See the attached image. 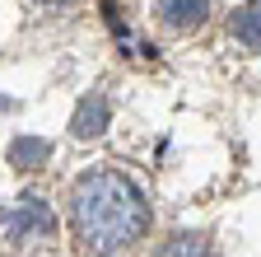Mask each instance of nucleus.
Listing matches in <instances>:
<instances>
[{"mask_svg": "<svg viewBox=\"0 0 261 257\" xmlns=\"http://www.w3.org/2000/svg\"><path fill=\"white\" fill-rule=\"evenodd\" d=\"M149 224L140 187L121 169H89L70 187V229L84 257H112L136 243Z\"/></svg>", "mask_w": 261, "mask_h": 257, "instance_id": "nucleus-1", "label": "nucleus"}, {"mask_svg": "<svg viewBox=\"0 0 261 257\" xmlns=\"http://www.w3.org/2000/svg\"><path fill=\"white\" fill-rule=\"evenodd\" d=\"M56 234V215L42 197H19L10 211H0V239L5 243H42Z\"/></svg>", "mask_w": 261, "mask_h": 257, "instance_id": "nucleus-2", "label": "nucleus"}, {"mask_svg": "<svg viewBox=\"0 0 261 257\" xmlns=\"http://www.w3.org/2000/svg\"><path fill=\"white\" fill-rule=\"evenodd\" d=\"M154 14L168 28H196L210 14V0H154Z\"/></svg>", "mask_w": 261, "mask_h": 257, "instance_id": "nucleus-3", "label": "nucleus"}, {"mask_svg": "<svg viewBox=\"0 0 261 257\" xmlns=\"http://www.w3.org/2000/svg\"><path fill=\"white\" fill-rule=\"evenodd\" d=\"M228 33H233L243 47H261V0H247V5L233 10V19H228Z\"/></svg>", "mask_w": 261, "mask_h": 257, "instance_id": "nucleus-4", "label": "nucleus"}, {"mask_svg": "<svg viewBox=\"0 0 261 257\" xmlns=\"http://www.w3.org/2000/svg\"><path fill=\"white\" fill-rule=\"evenodd\" d=\"M75 136H103V126H108V99L103 94H89V99L75 108Z\"/></svg>", "mask_w": 261, "mask_h": 257, "instance_id": "nucleus-5", "label": "nucleus"}, {"mask_svg": "<svg viewBox=\"0 0 261 257\" xmlns=\"http://www.w3.org/2000/svg\"><path fill=\"white\" fill-rule=\"evenodd\" d=\"M154 257H215V252H210V239L201 234H173Z\"/></svg>", "mask_w": 261, "mask_h": 257, "instance_id": "nucleus-6", "label": "nucleus"}, {"mask_svg": "<svg viewBox=\"0 0 261 257\" xmlns=\"http://www.w3.org/2000/svg\"><path fill=\"white\" fill-rule=\"evenodd\" d=\"M47 154H51V145L38 141V136H19V141L10 145V159H14L19 169H38V164H47Z\"/></svg>", "mask_w": 261, "mask_h": 257, "instance_id": "nucleus-7", "label": "nucleus"}]
</instances>
